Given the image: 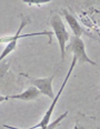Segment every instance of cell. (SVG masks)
<instances>
[{"instance_id":"obj_9","label":"cell","mask_w":100,"mask_h":129,"mask_svg":"<svg viewBox=\"0 0 100 129\" xmlns=\"http://www.w3.org/2000/svg\"><path fill=\"white\" fill-rule=\"evenodd\" d=\"M9 99V96H4V95H0V104L4 103V101H7Z\"/></svg>"},{"instance_id":"obj_10","label":"cell","mask_w":100,"mask_h":129,"mask_svg":"<svg viewBox=\"0 0 100 129\" xmlns=\"http://www.w3.org/2000/svg\"><path fill=\"white\" fill-rule=\"evenodd\" d=\"M72 129H86V128H85V127H82V126L80 125V123H76L75 127L72 128Z\"/></svg>"},{"instance_id":"obj_8","label":"cell","mask_w":100,"mask_h":129,"mask_svg":"<svg viewBox=\"0 0 100 129\" xmlns=\"http://www.w3.org/2000/svg\"><path fill=\"white\" fill-rule=\"evenodd\" d=\"M8 69H9V63L8 62H5L0 66V80L8 72Z\"/></svg>"},{"instance_id":"obj_6","label":"cell","mask_w":100,"mask_h":129,"mask_svg":"<svg viewBox=\"0 0 100 129\" xmlns=\"http://www.w3.org/2000/svg\"><path fill=\"white\" fill-rule=\"evenodd\" d=\"M63 16H64V19H66L67 23H68V26L70 27V29H71V31L74 32V36L80 38L83 34V29H82V27L80 26V23L78 22V20L76 19L71 13H69L67 11V10H63Z\"/></svg>"},{"instance_id":"obj_7","label":"cell","mask_w":100,"mask_h":129,"mask_svg":"<svg viewBox=\"0 0 100 129\" xmlns=\"http://www.w3.org/2000/svg\"><path fill=\"white\" fill-rule=\"evenodd\" d=\"M52 0H22V2L29 5V6H40V5H44V4H48V2H51Z\"/></svg>"},{"instance_id":"obj_1","label":"cell","mask_w":100,"mask_h":129,"mask_svg":"<svg viewBox=\"0 0 100 129\" xmlns=\"http://www.w3.org/2000/svg\"><path fill=\"white\" fill-rule=\"evenodd\" d=\"M49 23H50L51 28H52L53 34H55L57 40H58L61 60H64V58H66V53H67L66 47H67L68 41L70 40V35H69L68 30L66 29L63 21H62V19L60 18L59 15H53L52 17L50 18Z\"/></svg>"},{"instance_id":"obj_3","label":"cell","mask_w":100,"mask_h":129,"mask_svg":"<svg viewBox=\"0 0 100 129\" xmlns=\"http://www.w3.org/2000/svg\"><path fill=\"white\" fill-rule=\"evenodd\" d=\"M21 20H20V26L17 29V32L12 36H6V37H1L0 38V44H4V45H8L9 42L13 41V40H19L21 38H28V37H36V36H47L49 38V44L52 42L51 40V37H52V32L51 31H41V32H32V34H25V35H21V30H22L25 27L30 23V19L26 16H20Z\"/></svg>"},{"instance_id":"obj_2","label":"cell","mask_w":100,"mask_h":129,"mask_svg":"<svg viewBox=\"0 0 100 129\" xmlns=\"http://www.w3.org/2000/svg\"><path fill=\"white\" fill-rule=\"evenodd\" d=\"M66 51H71L74 53V57L77 59V61L79 63L82 62H87L90 63L92 66H96V62L93 60H91L89 58V56L87 55V51H86V45L83 42V40L79 37H70L69 44L67 45L66 47Z\"/></svg>"},{"instance_id":"obj_5","label":"cell","mask_w":100,"mask_h":129,"mask_svg":"<svg viewBox=\"0 0 100 129\" xmlns=\"http://www.w3.org/2000/svg\"><path fill=\"white\" fill-rule=\"evenodd\" d=\"M40 96H41V92L35 86H30L28 89L22 91L21 93L9 96V99H16V100H21V101H32V100H37Z\"/></svg>"},{"instance_id":"obj_11","label":"cell","mask_w":100,"mask_h":129,"mask_svg":"<svg viewBox=\"0 0 100 129\" xmlns=\"http://www.w3.org/2000/svg\"><path fill=\"white\" fill-rule=\"evenodd\" d=\"M99 98H100V95H99L98 97H96V99H94V100H98V99H99Z\"/></svg>"},{"instance_id":"obj_4","label":"cell","mask_w":100,"mask_h":129,"mask_svg":"<svg viewBox=\"0 0 100 129\" xmlns=\"http://www.w3.org/2000/svg\"><path fill=\"white\" fill-rule=\"evenodd\" d=\"M21 75L28 78V79L30 80L31 85L35 86V87L41 92V95L49 97L50 99H53L56 97L55 93H53V89H52V81H53V79H55V74H52L48 78H32L26 74H21Z\"/></svg>"}]
</instances>
